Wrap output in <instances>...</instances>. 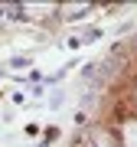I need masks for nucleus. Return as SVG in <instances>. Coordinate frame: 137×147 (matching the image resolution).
I'll return each instance as SVG.
<instances>
[{
    "mask_svg": "<svg viewBox=\"0 0 137 147\" xmlns=\"http://www.w3.org/2000/svg\"><path fill=\"white\" fill-rule=\"evenodd\" d=\"M121 144L124 147H137V121H124L121 124Z\"/></svg>",
    "mask_w": 137,
    "mask_h": 147,
    "instance_id": "1",
    "label": "nucleus"
}]
</instances>
